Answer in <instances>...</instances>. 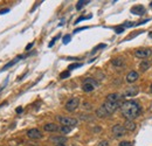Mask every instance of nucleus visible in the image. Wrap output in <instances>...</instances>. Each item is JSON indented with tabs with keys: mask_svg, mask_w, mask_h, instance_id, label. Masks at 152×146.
<instances>
[{
	"mask_svg": "<svg viewBox=\"0 0 152 146\" xmlns=\"http://www.w3.org/2000/svg\"><path fill=\"white\" fill-rule=\"evenodd\" d=\"M90 18H91V15H88V16H81V18H78V19L76 20L75 23H78V22H81L82 20H87V19H90Z\"/></svg>",
	"mask_w": 152,
	"mask_h": 146,
	"instance_id": "b1692460",
	"label": "nucleus"
},
{
	"mask_svg": "<svg viewBox=\"0 0 152 146\" xmlns=\"http://www.w3.org/2000/svg\"><path fill=\"white\" fill-rule=\"evenodd\" d=\"M98 146H109V141H108V140H102V141L98 144Z\"/></svg>",
	"mask_w": 152,
	"mask_h": 146,
	"instance_id": "c85d7f7f",
	"label": "nucleus"
},
{
	"mask_svg": "<svg viewBox=\"0 0 152 146\" xmlns=\"http://www.w3.org/2000/svg\"><path fill=\"white\" fill-rule=\"evenodd\" d=\"M152 50L151 49H146V48H142V49H137L135 51V55L139 58H147L149 56H151Z\"/></svg>",
	"mask_w": 152,
	"mask_h": 146,
	"instance_id": "6e6552de",
	"label": "nucleus"
},
{
	"mask_svg": "<svg viewBox=\"0 0 152 146\" xmlns=\"http://www.w3.org/2000/svg\"><path fill=\"white\" fill-rule=\"evenodd\" d=\"M122 102H117V103H112V102H108V101H105L104 103H103V108L107 110V112L109 113V114H112L115 111H117L120 106H122Z\"/></svg>",
	"mask_w": 152,
	"mask_h": 146,
	"instance_id": "20e7f679",
	"label": "nucleus"
},
{
	"mask_svg": "<svg viewBox=\"0 0 152 146\" xmlns=\"http://www.w3.org/2000/svg\"><path fill=\"white\" fill-rule=\"evenodd\" d=\"M6 84H7V80H6V81H5V83H4V84H3V85H1V86H0V91H1V90H3V89H4V88H5V86H6Z\"/></svg>",
	"mask_w": 152,
	"mask_h": 146,
	"instance_id": "473e14b6",
	"label": "nucleus"
},
{
	"mask_svg": "<svg viewBox=\"0 0 152 146\" xmlns=\"http://www.w3.org/2000/svg\"><path fill=\"white\" fill-rule=\"evenodd\" d=\"M69 41H70V35H66L63 38V43L67 45V43H69Z\"/></svg>",
	"mask_w": 152,
	"mask_h": 146,
	"instance_id": "a878e982",
	"label": "nucleus"
},
{
	"mask_svg": "<svg viewBox=\"0 0 152 146\" xmlns=\"http://www.w3.org/2000/svg\"><path fill=\"white\" fill-rule=\"evenodd\" d=\"M97 86H98V82H97L95 78H91V77L84 78L83 82H82V90H83L84 93H91V91H94Z\"/></svg>",
	"mask_w": 152,
	"mask_h": 146,
	"instance_id": "f03ea898",
	"label": "nucleus"
},
{
	"mask_svg": "<svg viewBox=\"0 0 152 146\" xmlns=\"http://www.w3.org/2000/svg\"><path fill=\"white\" fill-rule=\"evenodd\" d=\"M80 67H82V63H73V64H70V66L68 67V71L75 69V68H80Z\"/></svg>",
	"mask_w": 152,
	"mask_h": 146,
	"instance_id": "4be33fe9",
	"label": "nucleus"
},
{
	"mask_svg": "<svg viewBox=\"0 0 152 146\" xmlns=\"http://www.w3.org/2000/svg\"><path fill=\"white\" fill-rule=\"evenodd\" d=\"M105 47V45H98L96 48H94V50H93V53H95V51H97V49H100V48H104Z\"/></svg>",
	"mask_w": 152,
	"mask_h": 146,
	"instance_id": "c756f323",
	"label": "nucleus"
},
{
	"mask_svg": "<svg viewBox=\"0 0 152 146\" xmlns=\"http://www.w3.org/2000/svg\"><path fill=\"white\" fill-rule=\"evenodd\" d=\"M33 45H34V43H28V45H27V47H26V50H28V49H30V48H32V47H33Z\"/></svg>",
	"mask_w": 152,
	"mask_h": 146,
	"instance_id": "2f4dec72",
	"label": "nucleus"
},
{
	"mask_svg": "<svg viewBox=\"0 0 152 146\" xmlns=\"http://www.w3.org/2000/svg\"><path fill=\"white\" fill-rule=\"evenodd\" d=\"M138 77H139V75H138L137 71H130L127 75V82L128 83H133V82H136L138 80Z\"/></svg>",
	"mask_w": 152,
	"mask_h": 146,
	"instance_id": "ddd939ff",
	"label": "nucleus"
},
{
	"mask_svg": "<svg viewBox=\"0 0 152 146\" xmlns=\"http://www.w3.org/2000/svg\"><path fill=\"white\" fill-rule=\"evenodd\" d=\"M151 56H152V53H151Z\"/></svg>",
	"mask_w": 152,
	"mask_h": 146,
	"instance_id": "58836bf2",
	"label": "nucleus"
},
{
	"mask_svg": "<svg viewBox=\"0 0 152 146\" xmlns=\"http://www.w3.org/2000/svg\"><path fill=\"white\" fill-rule=\"evenodd\" d=\"M17 112H18V113L22 112V108H18V109H17Z\"/></svg>",
	"mask_w": 152,
	"mask_h": 146,
	"instance_id": "f704fd0d",
	"label": "nucleus"
},
{
	"mask_svg": "<svg viewBox=\"0 0 152 146\" xmlns=\"http://www.w3.org/2000/svg\"><path fill=\"white\" fill-rule=\"evenodd\" d=\"M151 6H152V3H151Z\"/></svg>",
	"mask_w": 152,
	"mask_h": 146,
	"instance_id": "ea45409f",
	"label": "nucleus"
},
{
	"mask_svg": "<svg viewBox=\"0 0 152 146\" xmlns=\"http://www.w3.org/2000/svg\"><path fill=\"white\" fill-rule=\"evenodd\" d=\"M43 130L47 131V132H56V131H58L60 129H58V126H57L56 124H54V123H48V124L43 125Z\"/></svg>",
	"mask_w": 152,
	"mask_h": 146,
	"instance_id": "4468645a",
	"label": "nucleus"
},
{
	"mask_svg": "<svg viewBox=\"0 0 152 146\" xmlns=\"http://www.w3.org/2000/svg\"><path fill=\"white\" fill-rule=\"evenodd\" d=\"M150 89H151V93H152V84H151V86H150Z\"/></svg>",
	"mask_w": 152,
	"mask_h": 146,
	"instance_id": "4c0bfd02",
	"label": "nucleus"
},
{
	"mask_svg": "<svg viewBox=\"0 0 152 146\" xmlns=\"http://www.w3.org/2000/svg\"><path fill=\"white\" fill-rule=\"evenodd\" d=\"M115 31H116L117 34H120V33H123V32H124V28H123V27H118V28L115 29Z\"/></svg>",
	"mask_w": 152,
	"mask_h": 146,
	"instance_id": "bb28decb",
	"label": "nucleus"
},
{
	"mask_svg": "<svg viewBox=\"0 0 152 146\" xmlns=\"http://www.w3.org/2000/svg\"><path fill=\"white\" fill-rule=\"evenodd\" d=\"M131 13L136 14V15H143L145 13V7L142 6V5H136L131 8Z\"/></svg>",
	"mask_w": 152,
	"mask_h": 146,
	"instance_id": "f8f14e48",
	"label": "nucleus"
},
{
	"mask_svg": "<svg viewBox=\"0 0 152 146\" xmlns=\"http://www.w3.org/2000/svg\"><path fill=\"white\" fill-rule=\"evenodd\" d=\"M60 131L62 132L63 134H67V133H69V132L72 131V127H69V126H63V125H62V126L60 127Z\"/></svg>",
	"mask_w": 152,
	"mask_h": 146,
	"instance_id": "412c9836",
	"label": "nucleus"
},
{
	"mask_svg": "<svg viewBox=\"0 0 152 146\" xmlns=\"http://www.w3.org/2000/svg\"><path fill=\"white\" fill-rule=\"evenodd\" d=\"M96 116H97V117H101V118H105V117H108V116H110V114L107 112V110H105L103 106H100V108L96 110Z\"/></svg>",
	"mask_w": 152,
	"mask_h": 146,
	"instance_id": "2eb2a0df",
	"label": "nucleus"
},
{
	"mask_svg": "<svg viewBox=\"0 0 152 146\" xmlns=\"http://www.w3.org/2000/svg\"><path fill=\"white\" fill-rule=\"evenodd\" d=\"M69 76H70V71H68V70L60 74V78H62V80H63V78H67V77H69Z\"/></svg>",
	"mask_w": 152,
	"mask_h": 146,
	"instance_id": "5701e85b",
	"label": "nucleus"
},
{
	"mask_svg": "<svg viewBox=\"0 0 152 146\" xmlns=\"http://www.w3.org/2000/svg\"><path fill=\"white\" fill-rule=\"evenodd\" d=\"M88 27H82V28H77V29H75L74 31V33H78V32H81V31H83V29H87Z\"/></svg>",
	"mask_w": 152,
	"mask_h": 146,
	"instance_id": "7c9ffc66",
	"label": "nucleus"
},
{
	"mask_svg": "<svg viewBox=\"0 0 152 146\" xmlns=\"http://www.w3.org/2000/svg\"><path fill=\"white\" fill-rule=\"evenodd\" d=\"M120 111L123 117L127 118V121H133L140 114L142 109H140V105L136 101H127L122 104Z\"/></svg>",
	"mask_w": 152,
	"mask_h": 146,
	"instance_id": "f257e3e1",
	"label": "nucleus"
},
{
	"mask_svg": "<svg viewBox=\"0 0 152 146\" xmlns=\"http://www.w3.org/2000/svg\"><path fill=\"white\" fill-rule=\"evenodd\" d=\"M20 58H23V56H22V55H19V56H17V57L14 58V60H12V61H11V62H8L7 64H5L3 69H4V70H7V69H8L10 67H12V66H14V64H15V63H17V62H18V61L20 60Z\"/></svg>",
	"mask_w": 152,
	"mask_h": 146,
	"instance_id": "f3484780",
	"label": "nucleus"
},
{
	"mask_svg": "<svg viewBox=\"0 0 152 146\" xmlns=\"http://www.w3.org/2000/svg\"><path fill=\"white\" fill-rule=\"evenodd\" d=\"M111 63H112V66H115V67H123V66H124V61L122 60V58H112Z\"/></svg>",
	"mask_w": 152,
	"mask_h": 146,
	"instance_id": "6ab92c4d",
	"label": "nucleus"
},
{
	"mask_svg": "<svg viewBox=\"0 0 152 146\" xmlns=\"http://www.w3.org/2000/svg\"><path fill=\"white\" fill-rule=\"evenodd\" d=\"M118 146H132V144L130 141H120Z\"/></svg>",
	"mask_w": 152,
	"mask_h": 146,
	"instance_id": "393cba45",
	"label": "nucleus"
},
{
	"mask_svg": "<svg viewBox=\"0 0 152 146\" xmlns=\"http://www.w3.org/2000/svg\"><path fill=\"white\" fill-rule=\"evenodd\" d=\"M56 119L62 124L63 126H69V127H74L77 125V119L72 118V117H63V116H57Z\"/></svg>",
	"mask_w": 152,
	"mask_h": 146,
	"instance_id": "7ed1b4c3",
	"label": "nucleus"
},
{
	"mask_svg": "<svg viewBox=\"0 0 152 146\" xmlns=\"http://www.w3.org/2000/svg\"><path fill=\"white\" fill-rule=\"evenodd\" d=\"M124 127H125V130L127 131H135L136 130V124L132 122V121H127L125 123H124V125H123Z\"/></svg>",
	"mask_w": 152,
	"mask_h": 146,
	"instance_id": "dca6fc26",
	"label": "nucleus"
},
{
	"mask_svg": "<svg viewBox=\"0 0 152 146\" xmlns=\"http://www.w3.org/2000/svg\"><path fill=\"white\" fill-rule=\"evenodd\" d=\"M84 108H85V109H91V105H90L89 103H84Z\"/></svg>",
	"mask_w": 152,
	"mask_h": 146,
	"instance_id": "72a5a7b5",
	"label": "nucleus"
},
{
	"mask_svg": "<svg viewBox=\"0 0 152 146\" xmlns=\"http://www.w3.org/2000/svg\"><path fill=\"white\" fill-rule=\"evenodd\" d=\"M90 1H88V0H80V1L77 3V5H76V10H81L83 6H85L87 4H89Z\"/></svg>",
	"mask_w": 152,
	"mask_h": 146,
	"instance_id": "aec40b11",
	"label": "nucleus"
},
{
	"mask_svg": "<svg viewBox=\"0 0 152 146\" xmlns=\"http://www.w3.org/2000/svg\"><path fill=\"white\" fill-rule=\"evenodd\" d=\"M138 93H139L138 86H129L128 89L124 91V96H125V97H133V96H136Z\"/></svg>",
	"mask_w": 152,
	"mask_h": 146,
	"instance_id": "9d476101",
	"label": "nucleus"
},
{
	"mask_svg": "<svg viewBox=\"0 0 152 146\" xmlns=\"http://www.w3.org/2000/svg\"><path fill=\"white\" fill-rule=\"evenodd\" d=\"M111 131H112V133L115 134V137H116V138L123 137V136H125V133H127L125 127H124L123 125H119V124L113 125V126H112V129H111Z\"/></svg>",
	"mask_w": 152,
	"mask_h": 146,
	"instance_id": "423d86ee",
	"label": "nucleus"
},
{
	"mask_svg": "<svg viewBox=\"0 0 152 146\" xmlns=\"http://www.w3.org/2000/svg\"><path fill=\"white\" fill-rule=\"evenodd\" d=\"M56 146H66L65 144H61V145H56Z\"/></svg>",
	"mask_w": 152,
	"mask_h": 146,
	"instance_id": "e433bc0d",
	"label": "nucleus"
},
{
	"mask_svg": "<svg viewBox=\"0 0 152 146\" xmlns=\"http://www.w3.org/2000/svg\"><path fill=\"white\" fill-rule=\"evenodd\" d=\"M8 11H10V10L7 8V10H4V11H1V12H0V13H1V14H4V13H6V12H8Z\"/></svg>",
	"mask_w": 152,
	"mask_h": 146,
	"instance_id": "c9c22d12",
	"label": "nucleus"
},
{
	"mask_svg": "<svg viewBox=\"0 0 152 146\" xmlns=\"http://www.w3.org/2000/svg\"><path fill=\"white\" fill-rule=\"evenodd\" d=\"M78 105H80V99L77 97H73L66 103V110L69 112H73L78 108Z\"/></svg>",
	"mask_w": 152,
	"mask_h": 146,
	"instance_id": "39448f33",
	"label": "nucleus"
},
{
	"mask_svg": "<svg viewBox=\"0 0 152 146\" xmlns=\"http://www.w3.org/2000/svg\"><path fill=\"white\" fill-rule=\"evenodd\" d=\"M58 38H60V35H56V36H55V38H54V39L52 40V42H50V43H49L48 46H49V47H53V46H54V43H55V41H56V40H57Z\"/></svg>",
	"mask_w": 152,
	"mask_h": 146,
	"instance_id": "cd10ccee",
	"label": "nucleus"
},
{
	"mask_svg": "<svg viewBox=\"0 0 152 146\" xmlns=\"http://www.w3.org/2000/svg\"><path fill=\"white\" fill-rule=\"evenodd\" d=\"M27 137L30 139H41L42 138V133L39 129H30L27 131Z\"/></svg>",
	"mask_w": 152,
	"mask_h": 146,
	"instance_id": "0eeeda50",
	"label": "nucleus"
},
{
	"mask_svg": "<svg viewBox=\"0 0 152 146\" xmlns=\"http://www.w3.org/2000/svg\"><path fill=\"white\" fill-rule=\"evenodd\" d=\"M150 67H151V62H150V61H147V60L142 61V62H140V64H139V69H140L142 71H146Z\"/></svg>",
	"mask_w": 152,
	"mask_h": 146,
	"instance_id": "a211bd4d",
	"label": "nucleus"
},
{
	"mask_svg": "<svg viewBox=\"0 0 152 146\" xmlns=\"http://www.w3.org/2000/svg\"><path fill=\"white\" fill-rule=\"evenodd\" d=\"M105 101H108V102H112V103L122 102V96H120L119 94H116V93H113V94H110V95H108Z\"/></svg>",
	"mask_w": 152,
	"mask_h": 146,
	"instance_id": "9b49d317",
	"label": "nucleus"
},
{
	"mask_svg": "<svg viewBox=\"0 0 152 146\" xmlns=\"http://www.w3.org/2000/svg\"><path fill=\"white\" fill-rule=\"evenodd\" d=\"M49 140H50L53 144H55V146H56V145H61V144H66V143H67V138L63 137V136H55V137H50Z\"/></svg>",
	"mask_w": 152,
	"mask_h": 146,
	"instance_id": "1a4fd4ad",
	"label": "nucleus"
}]
</instances>
